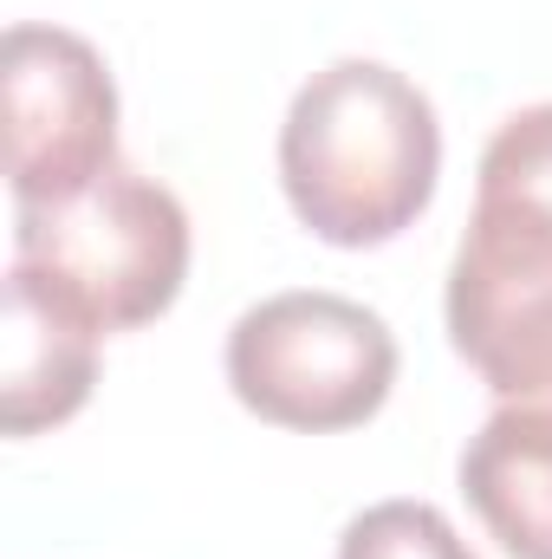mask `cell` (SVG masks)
<instances>
[{
  "label": "cell",
  "instance_id": "cell-1",
  "mask_svg": "<svg viewBox=\"0 0 552 559\" xmlns=\"http://www.w3.org/2000/svg\"><path fill=\"white\" fill-rule=\"evenodd\" d=\"M442 118L384 59H332L279 124V189L325 248H384L435 202Z\"/></svg>",
  "mask_w": 552,
  "mask_h": 559
},
{
  "label": "cell",
  "instance_id": "cell-3",
  "mask_svg": "<svg viewBox=\"0 0 552 559\" xmlns=\"http://www.w3.org/2000/svg\"><path fill=\"white\" fill-rule=\"evenodd\" d=\"M397 384V332L345 293L292 286L248 306L228 332V391L241 411L299 436H338L384 411Z\"/></svg>",
  "mask_w": 552,
  "mask_h": 559
},
{
  "label": "cell",
  "instance_id": "cell-2",
  "mask_svg": "<svg viewBox=\"0 0 552 559\" xmlns=\"http://www.w3.org/2000/svg\"><path fill=\"white\" fill-rule=\"evenodd\" d=\"M13 261L105 338L163 319L189 280V209L124 156L65 202L13 209Z\"/></svg>",
  "mask_w": 552,
  "mask_h": 559
},
{
  "label": "cell",
  "instance_id": "cell-5",
  "mask_svg": "<svg viewBox=\"0 0 552 559\" xmlns=\"http://www.w3.org/2000/svg\"><path fill=\"white\" fill-rule=\"evenodd\" d=\"M455 358L507 404L552 417V261L461 235L442 293Z\"/></svg>",
  "mask_w": 552,
  "mask_h": 559
},
{
  "label": "cell",
  "instance_id": "cell-9",
  "mask_svg": "<svg viewBox=\"0 0 552 559\" xmlns=\"http://www.w3.org/2000/svg\"><path fill=\"white\" fill-rule=\"evenodd\" d=\"M338 559H475V547L429 501H377L345 521Z\"/></svg>",
  "mask_w": 552,
  "mask_h": 559
},
{
  "label": "cell",
  "instance_id": "cell-6",
  "mask_svg": "<svg viewBox=\"0 0 552 559\" xmlns=\"http://www.w3.org/2000/svg\"><path fill=\"white\" fill-rule=\"evenodd\" d=\"M98 325L79 319L46 280L7 261V332H0V429L39 436L85 411L98 384Z\"/></svg>",
  "mask_w": 552,
  "mask_h": 559
},
{
  "label": "cell",
  "instance_id": "cell-7",
  "mask_svg": "<svg viewBox=\"0 0 552 559\" xmlns=\"http://www.w3.org/2000/svg\"><path fill=\"white\" fill-rule=\"evenodd\" d=\"M455 481L507 559H552V417L501 404L468 436Z\"/></svg>",
  "mask_w": 552,
  "mask_h": 559
},
{
  "label": "cell",
  "instance_id": "cell-8",
  "mask_svg": "<svg viewBox=\"0 0 552 559\" xmlns=\"http://www.w3.org/2000/svg\"><path fill=\"white\" fill-rule=\"evenodd\" d=\"M475 241L514 248V254H547L552 261V105L514 111L475 169Z\"/></svg>",
  "mask_w": 552,
  "mask_h": 559
},
{
  "label": "cell",
  "instance_id": "cell-4",
  "mask_svg": "<svg viewBox=\"0 0 552 559\" xmlns=\"http://www.w3.org/2000/svg\"><path fill=\"white\" fill-rule=\"evenodd\" d=\"M0 98L13 209L65 202L118 163V85L85 33L39 20L7 26Z\"/></svg>",
  "mask_w": 552,
  "mask_h": 559
}]
</instances>
